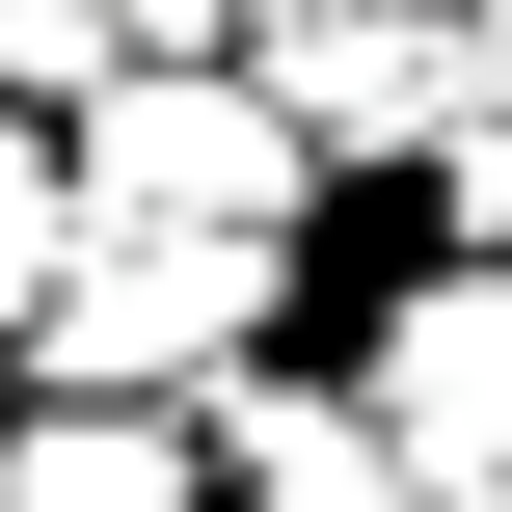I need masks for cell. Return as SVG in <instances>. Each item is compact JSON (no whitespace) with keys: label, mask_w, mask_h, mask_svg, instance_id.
<instances>
[{"label":"cell","mask_w":512,"mask_h":512,"mask_svg":"<svg viewBox=\"0 0 512 512\" xmlns=\"http://www.w3.org/2000/svg\"><path fill=\"white\" fill-rule=\"evenodd\" d=\"M270 324H297V243H162V216H81V243H54V297L0 324V405H216Z\"/></svg>","instance_id":"6da1fadb"},{"label":"cell","mask_w":512,"mask_h":512,"mask_svg":"<svg viewBox=\"0 0 512 512\" xmlns=\"http://www.w3.org/2000/svg\"><path fill=\"white\" fill-rule=\"evenodd\" d=\"M0 512H216L189 405H0Z\"/></svg>","instance_id":"8992f818"},{"label":"cell","mask_w":512,"mask_h":512,"mask_svg":"<svg viewBox=\"0 0 512 512\" xmlns=\"http://www.w3.org/2000/svg\"><path fill=\"white\" fill-rule=\"evenodd\" d=\"M432 216H459V243H512V135H432Z\"/></svg>","instance_id":"ba28073f"},{"label":"cell","mask_w":512,"mask_h":512,"mask_svg":"<svg viewBox=\"0 0 512 512\" xmlns=\"http://www.w3.org/2000/svg\"><path fill=\"white\" fill-rule=\"evenodd\" d=\"M54 135H81V216H162V243H324V135H297L243 54H108Z\"/></svg>","instance_id":"7a4b0ae2"},{"label":"cell","mask_w":512,"mask_h":512,"mask_svg":"<svg viewBox=\"0 0 512 512\" xmlns=\"http://www.w3.org/2000/svg\"><path fill=\"white\" fill-rule=\"evenodd\" d=\"M189 432H216V512H378V486H405V459H378V405H351V378H270V351H243Z\"/></svg>","instance_id":"5b68a950"},{"label":"cell","mask_w":512,"mask_h":512,"mask_svg":"<svg viewBox=\"0 0 512 512\" xmlns=\"http://www.w3.org/2000/svg\"><path fill=\"white\" fill-rule=\"evenodd\" d=\"M459 135H512V0H459Z\"/></svg>","instance_id":"9c48e42d"},{"label":"cell","mask_w":512,"mask_h":512,"mask_svg":"<svg viewBox=\"0 0 512 512\" xmlns=\"http://www.w3.org/2000/svg\"><path fill=\"white\" fill-rule=\"evenodd\" d=\"M243 81L324 135V189L351 162H432L459 135V0H243Z\"/></svg>","instance_id":"277c9868"},{"label":"cell","mask_w":512,"mask_h":512,"mask_svg":"<svg viewBox=\"0 0 512 512\" xmlns=\"http://www.w3.org/2000/svg\"><path fill=\"white\" fill-rule=\"evenodd\" d=\"M351 405H378V459L512 486V243H459V216H432V270L351 324Z\"/></svg>","instance_id":"3957f363"},{"label":"cell","mask_w":512,"mask_h":512,"mask_svg":"<svg viewBox=\"0 0 512 512\" xmlns=\"http://www.w3.org/2000/svg\"><path fill=\"white\" fill-rule=\"evenodd\" d=\"M378 512H512V486H432V459H405V486H378Z\"/></svg>","instance_id":"30bf717a"},{"label":"cell","mask_w":512,"mask_h":512,"mask_svg":"<svg viewBox=\"0 0 512 512\" xmlns=\"http://www.w3.org/2000/svg\"><path fill=\"white\" fill-rule=\"evenodd\" d=\"M54 243H81V135H54V108H0V324L54 297Z\"/></svg>","instance_id":"52a82bcc"}]
</instances>
